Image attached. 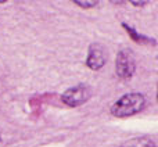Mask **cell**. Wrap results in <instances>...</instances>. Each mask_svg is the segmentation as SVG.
Masks as SVG:
<instances>
[{
    "label": "cell",
    "instance_id": "1",
    "mask_svg": "<svg viewBox=\"0 0 158 147\" xmlns=\"http://www.w3.org/2000/svg\"><path fill=\"white\" fill-rule=\"evenodd\" d=\"M146 107V97L142 93H128L122 96L111 107V114L117 118L132 117Z\"/></svg>",
    "mask_w": 158,
    "mask_h": 147
},
{
    "label": "cell",
    "instance_id": "2",
    "mask_svg": "<svg viewBox=\"0 0 158 147\" xmlns=\"http://www.w3.org/2000/svg\"><path fill=\"white\" fill-rule=\"evenodd\" d=\"M115 69L121 79H131L133 76L136 71V57L131 49H122L118 52Z\"/></svg>",
    "mask_w": 158,
    "mask_h": 147
},
{
    "label": "cell",
    "instance_id": "3",
    "mask_svg": "<svg viewBox=\"0 0 158 147\" xmlns=\"http://www.w3.org/2000/svg\"><path fill=\"white\" fill-rule=\"evenodd\" d=\"M90 96H92V90L86 85H78V86L65 90L61 96V100L68 107H79L86 103Z\"/></svg>",
    "mask_w": 158,
    "mask_h": 147
},
{
    "label": "cell",
    "instance_id": "4",
    "mask_svg": "<svg viewBox=\"0 0 158 147\" xmlns=\"http://www.w3.org/2000/svg\"><path fill=\"white\" fill-rule=\"evenodd\" d=\"M107 58H108V56H107L106 47L100 43H92L89 46L86 65L93 71H98V69H101L106 65Z\"/></svg>",
    "mask_w": 158,
    "mask_h": 147
},
{
    "label": "cell",
    "instance_id": "5",
    "mask_svg": "<svg viewBox=\"0 0 158 147\" xmlns=\"http://www.w3.org/2000/svg\"><path fill=\"white\" fill-rule=\"evenodd\" d=\"M122 27H123V29H125L126 32L129 33V36H131L132 40L136 42V43H139V44H151V46H154V44L157 43L156 39L150 38V36L142 35V33L137 32L135 28H132L129 24H125V22H122Z\"/></svg>",
    "mask_w": 158,
    "mask_h": 147
},
{
    "label": "cell",
    "instance_id": "6",
    "mask_svg": "<svg viewBox=\"0 0 158 147\" xmlns=\"http://www.w3.org/2000/svg\"><path fill=\"white\" fill-rule=\"evenodd\" d=\"M118 147H156L153 143V140H150L148 137H135V139L126 140L125 143H122Z\"/></svg>",
    "mask_w": 158,
    "mask_h": 147
},
{
    "label": "cell",
    "instance_id": "7",
    "mask_svg": "<svg viewBox=\"0 0 158 147\" xmlns=\"http://www.w3.org/2000/svg\"><path fill=\"white\" fill-rule=\"evenodd\" d=\"M72 2L82 8H92L98 4V0H72Z\"/></svg>",
    "mask_w": 158,
    "mask_h": 147
},
{
    "label": "cell",
    "instance_id": "8",
    "mask_svg": "<svg viewBox=\"0 0 158 147\" xmlns=\"http://www.w3.org/2000/svg\"><path fill=\"white\" fill-rule=\"evenodd\" d=\"M129 2L133 6H146L148 2H151V0H129Z\"/></svg>",
    "mask_w": 158,
    "mask_h": 147
},
{
    "label": "cell",
    "instance_id": "9",
    "mask_svg": "<svg viewBox=\"0 0 158 147\" xmlns=\"http://www.w3.org/2000/svg\"><path fill=\"white\" fill-rule=\"evenodd\" d=\"M111 3H114V4H122V3H125L126 0H110Z\"/></svg>",
    "mask_w": 158,
    "mask_h": 147
},
{
    "label": "cell",
    "instance_id": "10",
    "mask_svg": "<svg viewBox=\"0 0 158 147\" xmlns=\"http://www.w3.org/2000/svg\"><path fill=\"white\" fill-rule=\"evenodd\" d=\"M7 0H0V4H3V3H6Z\"/></svg>",
    "mask_w": 158,
    "mask_h": 147
}]
</instances>
